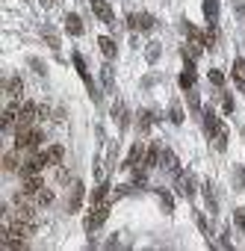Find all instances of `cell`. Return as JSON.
<instances>
[{
  "instance_id": "1",
  "label": "cell",
  "mask_w": 245,
  "mask_h": 251,
  "mask_svg": "<svg viewBox=\"0 0 245 251\" xmlns=\"http://www.w3.org/2000/svg\"><path fill=\"white\" fill-rule=\"evenodd\" d=\"M201 124H204V133L216 142V148L225 151L228 148V127L222 124V118L210 110V106H207V110H201Z\"/></svg>"
},
{
  "instance_id": "2",
  "label": "cell",
  "mask_w": 245,
  "mask_h": 251,
  "mask_svg": "<svg viewBox=\"0 0 245 251\" xmlns=\"http://www.w3.org/2000/svg\"><path fill=\"white\" fill-rule=\"evenodd\" d=\"M45 142V133H42V127H36V124H27V127H18L15 130V148L21 151V148H39Z\"/></svg>"
},
{
  "instance_id": "3",
  "label": "cell",
  "mask_w": 245,
  "mask_h": 251,
  "mask_svg": "<svg viewBox=\"0 0 245 251\" xmlns=\"http://www.w3.org/2000/svg\"><path fill=\"white\" fill-rule=\"evenodd\" d=\"M107 219H110V201H103V204H98V207L89 213L83 225H86V231L92 234V231H98V228H100L103 222H107Z\"/></svg>"
},
{
  "instance_id": "4",
  "label": "cell",
  "mask_w": 245,
  "mask_h": 251,
  "mask_svg": "<svg viewBox=\"0 0 245 251\" xmlns=\"http://www.w3.org/2000/svg\"><path fill=\"white\" fill-rule=\"evenodd\" d=\"M48 166L45 154H30L24 163H21V177H33V174H42V168Z\"/></svg>"
},
{
  "instance_id": "5",
  "label": "cell",
  "mask_w": 245,
  "mask_h": 251,
  "mask_svg": "<svg viewBox=\"0 0 245 251\" xmlns=\"http://www.w3.org/2000/svg\"><path fill=\"white\" fill-rule=\"evenodd\" d=\"M174 189H178V195H183V198H192L195 195V177L189 171H178L174 174Z\"/></svg>"
},
{
  "instance_id": "6",
  "label": "cell",
  "mask_w": 245,
  "mask_h": 251,
  "mask_svg": "<svg viewBox=\"0 0 245 251\" xmlns=\"http://www.w3.org/2000/svg\"><path fill=\"white\" fill-rule=\"evenodd\" d=\"M145 151H148V148L142 145V142H136V145L130 148V154H127V160H124L118 168H124V171H133L139 163H145Z\"/></svg>"
},
{
  "instance_id": "7",
  "label": "cell",
  "mask_w": 245,
  "mask_h": 251,
  "mask_svg": "<svg viewBox=\"0 0 245 251\" xmlns=\"http://www.w3.org/2000/svg\"><path fill=\"white\" fill-rule=\"evenodd\" d=\"M127 24H130V30L151 33V30H154V15H148V12H133V15L127 18Z\"/></svg>"
},
{
  "instance_id": "8",
  "label": "cell",
  "mask_w": 245,
  "mask_h": 251,
  "mask_svg": "<svg viewBox=\"0 0 245 251\" xmlns=\"http://www.w3.org/2000/svg\"><path fill=\"white\" fill-rule=\"evenodd\" d=\"M42 113V106H36L33 100L21 103V113H18V127H27V124H36V116Z\"/></svg>"
},
{
  "instance_id": "9",
  "label": "cell",
  "mask_w": 245,
  "mask_h": 251,
  "mask_svg": "<svg viewBox=\"0 0 245 251\" xmlns=\"http://www.w3.org/2000/svg\"><path fill=\"white\" fill-rule=\"evenodd\" d=\"M89 3H92V12H95V15H98L103 24L115 30V18H113V9H110V3H107V0H89Z\"/></svg>"
},
{
  "instance_id": "10",
  "label": "cell",
  "mask_w": 245,
  "mask_h": 251,
  "mask_svg": "<svg viewBox=\"0 0 245 251\" xmlns=\"http://www.w3.org/2000/svg\"><path fill=\"white\" fill-rule=\"evenodd\" d=\"M68 192H71V195H68V213H77V210L83 207V195H86V186H83V181H74Z\"/></svg>"
},
{
  "instance_id": "11",
  "label": "cell",
  "mask_w": 245,
  "mask_h": 251,
  "mask_svg": "<svg viewBox=\"0 0 245 251\" xmlns=\"http://www.w3.org/2000/svg\"><path fill=\"white\" fill-rule=\"evenodd\" d=\"M42 189H45V181H42L39 174H33V177H24V186H21V192H24L27 198H36Z\"/></svg>"
},
{
  "instance_id": "12",
  "label": "cell",
  "mask_w": 245,
  "mask_h": 251,
  "mask_svg": "<svg viewBox=\"0 0 245 251\" xmlns=\"http://www.w3.org/2000/svg\"><path fill=\"white\" fill-rule=\"evenodd\" d=\"M160 157H163V145H160V142H151V145H148V151H145V168L151 171V168H157L160 166Z\"/></svg>"
},
{
  "instance_id": "13",
  "label": "cell",
  "mask_w": 245,
  "mask_h": 251,
  "mask_svg": "<svg viewBox=\"0 0 245 251\" xmlns=\"http://www.w3.org/2000/svg\"><path fill=\"white\" fill-rule=\"evenodd\" d=\"M160 166H163L165 171H171V174H178V171H180V160H178V154H174L171 148H163V157H160Z\"/></svg>"
},
{
  "instance_id": "14",
  "label": "cell",
  "mask_w": 245,
  "mask_h": 251,
  "mask_svg": "<svg viewBox=\"0 0 245 251\" xmlns=\"http://www.w3.org/2000/svg\"><path fill=\"white\" fill-rule=\"evenodd\" d=\"M178 83H180V89H195V62L192 59H186V68L180 71Z\"/></svg>"
},
{
  "instance_id": "15",
  "label": "cell",
  "mask_w": 245,
  "mask_h": 251,
  "mask_svg": "<svg viewBox=\"0 0 245 251\" xmlns=\"http://www.w3.org/2000/svg\"><path fill=\"white\" fill-rule=\"evenodd\" d=\"M18 113H21V106H12V103L3 110V133L18 130Z\"/></svg>"
},
{
  "instance_id": "16",
  "label": "cell",
  "mask_w": 245,
  "mask_h": 251,
  "mask_svg": "<svg viewBox=\"0 0 245 251\" xmlns=\"http://www.w3.org/2000/svg\"><path fill=\"white\" fill-rule=\"evenodd\" d=\"M3 92H6L9 98H15V100H18V98L24 95V80H21V77H6V83H3Z\"/></svg>"
},
{
  "instance_id": "17",
  "label": "cell",
  "mask_w": 245,
  "mask_h": 251,
  "mask_svg": "<svg viewBox=\"0 0 245 251\" xmlns=\"http://www.w3.org/2000/svg\"><path fill=\"white\" fill-rule=\"evenodd\" d=\"M201 12H204V18H207L210 24H216V21H219V0H204V3H201Z\"/></svg>"
},
{
  "instance_id": "18",
  "label": "cell",
  "mask_w": 245,
  "mask_h": 251,
  "mask_svg": "<svg viewBox=\"0 0 245 251\" xmlns=\"http://www.w3.org/2000/svg\"><path fill=\"white\" fill-rule=\"evenodd\" d=\"M45 160H48V166H62V160H65V148H62V145H50V148L45 151Z\"/></svg>"
},
{
  "instance_id": "19",
  "label": "cell",
  "mask_w": 245,
  "mask_h": 251,
  "mask_svg": "<svg viewBox=\"0 0 245 251\" xmlns=\"http://www.w3.org/2000/svg\"><path fill=\"white\" fill-rule=\"evenodd\" d=\"M168 118H171V124H183L186 121V116H183V106H180V100H171V106H168Z\"/></svg>"
},
{
  "instance_id": "20",
  "label": "cell",
  "mask_w": 245,
  "mask_h": 251,
  "mask_svg": "<svg viewBox=\"0 0 245 251\" xmlns=\"http://www.w3.org/2000/svg\"><path fill=\"white\" fill-rule=\"evenodd\" d=\"M65 30L71 33V35H80V33H83V21H80V15L68 12V15H65Z\"/></svg>"
},
{
  "instance_id": "21",
  "label": "cell",
  "mask_w": 245,
  "mask_h": 251,
  "mask_svg": "<svg viewBox=\"0 0 245 251\" xmlns=\"http://www.w3.org/2000/svg\"><path fill=\"white\" fill-rule=\"evenodd\" d=\"M113 118L118 121V130H127V106L121 100H115V106H113Z\"/></svg>"
},
{
  "instance_id": "22",
  "label": "cell",
  "mask_w": 245,
  "mask_h": 251,
  "mask_svg": "<svg viewBox=\"0 0 245 251\" xmlns=\"http://www.w3.org/2000/svg\"><path fill=\"white\" fill-rule=\"evenodd\" d=\"M136 118H139V130H142V133H145V130H151V127H154V121H157L151 110H139V116H136Z\"/></svg>"
},
{
  "instance_id": "23",
  "label": "cell",
  "mask_w": 245,
  "mask_h": 251,
  "mask_svg": "<svg viewBox=\"0 0 245 251\" xmlns=\"http://www.w3.org/2000/svg\"><path fill=\"white\" fill-rule=\"evenodd\" d=\"M100 80H103V89L113 92L115 89V74H113V65H103L100 68Z\"/></svg>"
},
{
  "instance_id": "24",
  "label": "cell",
  "mask_w": 245,
  "mask_h": 251,
  "mask_svg": "<svg viewBox=\"0 0 245 251\" xmlns=\"http://www.w3.org/2000/svg\"><path fill=\"white\" fill-rule=\"evenodd\" d=\"M98 45H100V50H103V56H107V59L115 56V39H110V35H100Z\"/></svg>"
},
{
  "instance_id": "25",
  "label": "cell",
  "mask_w": 245,
  "mask_h": 251,
  "mask_svg": "<svg viewBox=\"0 0 245 251\" xmlns=\"http://www.w3.org/2000/svg\"><path fill=\"white\" fill-rule=\"evenodd\" d=\"M233 80L239 89H245V59H233Z\"/></svg>"
},
{
  "instance_id": "26",
  "label": "cell",
  "mask_w": 245,
  "mask_h": 251,
  "mask_svg": "<svg viewBox=\"0 0 245 251\" xmlns=\"http://www.w3.org/2000/svg\"><path fill=\"white\" fill-rule=\"evenodd\" d=\"M92 201H95V204H103V201H110V184H107V181H100V186L92 192Z\"/></svg>"
},
{
  "instance_id": "27",
  "label": "cell",
  "mask_w": 245,
  "mask_h": 251,
  "mask_svg": "<svg viewBox=\"0 0 245 251\" xmlns=\"http://www.w3.org/2000/svg\"><path fill=\"white\" fill-rule=\"evenodd\" d=\"M180 53H183V59H192V62H195V59L204 53V45H198V42H189V45H186Z\"/></svg>"
},
{
  "instance_id": "28",
  "label": "cell",
  "mask_w": 245,
  "mask_h": 251,
  "mask_svg": "<svg viewBox=\"0 0 245 251\" xmlns=\"http://www.w3.org/2000/svg\"><path fill=\"white\" fill-rule=\"evenodd\" d=\"M204 201H207V210L210 213H219V201H216V192H213V186H204Z\"/></svg>"
},
{
  "instance_id": "29",
  "label": "cell",
  "mask_w": 245,
  "mask_h": 251,
  "mask_svg": "<svg viewBox=\"0 0 245 251\" xmlns=\"http://www.w3.org/2000/svg\"><path fill=\"white\" fill-rule=\"evenodd\" d=\"M145 184H148V168H145V166H142V168L136 166V168H133V186H139V189H142Z\"/></svg>"
},
{
  "instance_id": "30",
  "label": "cell",
  "mask_w": 245,
  "mask_h": 251,
  "mask_svg": "<svg viewBox=\"0 0 245 251\" xmlns=\"http://www.w3.org/2000/svg\"><path fill=\"white\" fill-rule=\"evenodd\" d=\"M204 35H207V48H210V50H216V45H219V30H216V24H210Z\"/></svg>"
},
{
  "instance_id": "31",
  "label": "cell",
  "mask_w": 245,
  "mask_h": 251,
  "mask_svg": "<svg viewBox=\"0 0 245 251\" xmlns=\"http://www.w3.org/2000/svg\"><path fill=\"white\" fill-rule=\"evenodd\" d=\"M186 100H189V106H192V113H195V116H201V98H198V92H195V89H186Z\"/></svg>"
},
{
  "instance_id": "32",
  "label": "cell",
  "mask_w": 245,
  "mask_h": 251,
  "mask_svg": "<svg viewBox=\"0 0 245 251\" xmlns=\"http://www.w3.org/2000/svg\"><path fill=\"white\" fill-rule=\"evenodd\" d=\"M157 195H160V204H163V210H165V213H171V210H174V198H171L165 189H157Z\"/></svg>"
},
{
  "instance_id": "33",
  "label": "cell",
  "mask_w": 245,
  "mask_h": 251,
  "mask_svg": "<svg viewBox=\"0 0 245 251\" xmlns=\"http://www.w3.org/2000/svg\"><path fill=\"white\" fill-rule=\"evenodd\" d=\"M3 171H6V174L18 171V157H15V154H6V157H3Z\"/></svg>"
},
{
  "instance_id": "34",
  "label": "cell",
  "mask_w": 245,
  "mask_h": 251,
  "mask_svg": "<svg viewBox=\"0 0 245 251\" xmlns=\"http://www.w3.org/2000/svg\"><path fill=\"white\" fill-rule=\"evenodd\" d=\"M210 83H213L216 89H222V86H225V74H222L219 68H213V71H210Z\"/></svg>"
},
{
  "instance_id": "35",
  "label": "cell",
  "mask_w": 245,
  "mask_h": 251,
  "mask_svg": "<svg viewBox=\"0 0 245 251\" xmlns=\"http://www.w3.org/2000/svg\"><path fill=\"white\" fill-rule=\"evenodd\" d=\"M42 35H45V39H48V45H50L53 50L59 48V39H56V33H53V30H48V27H42Z\"/></svg>"
},
{
  "instance_id": "36",
  "label": "cell",
  "mask_w": 245,
  "mask_h": 251,
  "mask_svg": "<svg viewBox=\"0 0 245 251\" xmlns=\"http://www.w3.org/2000/svg\"><path fill=\"white\" fill-rule=\"evenodd\" d=\"M195 222H198V228H201V234H204V236H210V222L204 219V213H195Z\"/></svg>"
},
{
  "instance_id": "37",
  "label": "cell",
  "mask_w": 245,
  "mask_h": 251,
  "mask_svg": "<svg viewBox=\"0 0 245 251\" xmlns=\"http://www.w3.org/2000/svg\"><path fill=\"white\" fill-rule=\"evenodd\" d=\"M36 201H39V204H42V207H48V204H50V201H53V192H50V189H42V192H39V195H36Z\"/></svg>"
},
{
  "instance_id": "38",
  "label": "cell",
  "mask_w": 245,
  "mask_h": 251,
  "mask_svg": "<svg viewBox=\"0 0 245 251\" xmlns=\"http://www.w3.org/2000/svg\"><path fill=\"white\" fill-rule=\"evenodd\" d=\"M222 110H225L228 116H230V113L236 110V103H233V98H230V95H225V98H222Z\"/></svg>"
},
{
  "instance_id": "39",
  "label": "cell",
  "mask_w": 245,
  "mask_h": 251,
  "mask_svg": "<svg viewBox=\"0 0 245 251\" xmlns=\"http://www.w3.org/2000/svg\"><path fill=\"white\" fill-rule=\"evenodd\" d=\"M233 225H236V228H245V210H242V207L233 210Z\"/></svg>"
},
{
  "instance_id": "40",
  "label": "cell",
  "mask_w": 245,
  "mask_h": 251,
  "mask_svg": "<svg viewBox=\"0 0 245 251\" xmlns=\"http://www.w3.org/2000/svg\"><path fill=\"white\" fill-rule=\"evenodd\" d=\"M30 68H36V74H45V65H42V59H36V56H30Z\"/></svg>"
},
{
  "instance_id": "41",
  "label": "cell",
  "mask_w": 245,
  "mask_h": 251,
  "mask_svg": "<svg viewBox=\"0 0 245 251\" xmlns=\"http://www.w3.org/2000/svg\"><path fill=\"white\" fill-rule=\"evenodd\" d=\"M157 56H160V45H148V59L154 62Z\"/></svg>"
},
{
  "instance_id": "42",
  "label": "cell",
  "mask_w": 245,
  "mask_h": 251,
  "mask_svg": "<svg viewBox=\"0 0 245 251\" xmlns=\"http://www.w3.org/2000/svg\"><path fill=\"white\" fill-rule=\"evenodd\" d=\"M39 3H42V6L48 9V6H53V3H56V0H39Z\"/></svg>"
},
{
  "instance_id": "43",
  "label": "cell",
  "mask_w": 245,
  "mask_h": 251,
  "mask_svg": "<svg viewBox=\"0 0 245 251\" xmlns=\"http://www.w3.org/2000/svg\"><path fill=\"white\" fill-rule=\"evenodd\" d=\"M242 174H245V168H242Z\"/></svg>"
}]
</instances>
